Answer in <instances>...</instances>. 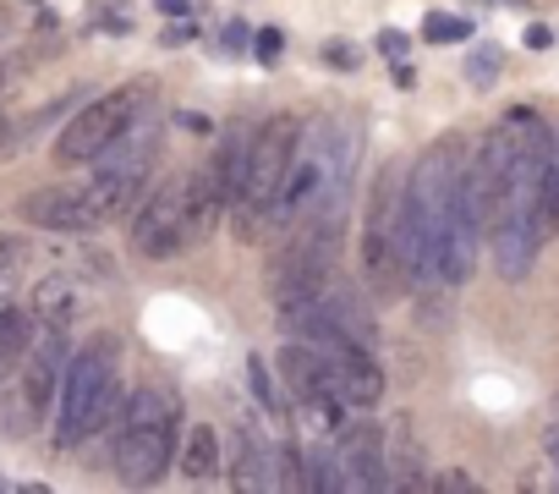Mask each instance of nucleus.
<instances>
[{
  "label": "nucleus",
  "instance_id": "nucleus-26",
  "mask_svg": "<svg viewBox=\"0 0 559 494\" xmlns=\"http://www.w3.org/2000/svg\"><path fill=\"white\" fill-rule=\"evenodd\" d=\"M159 12H165V17H187L192 0H159Z\"/></svg>",
  "mask_w": 559,
  "mask_h": 494
},
{
  "label": "nucleus",
  "instance_id": "nucleus-1",
  "mask_svg": "<svg viewBox=\"0 0 559 494\" xmlns=\"http://www.w3.org/2000/svg\"><path fill=\"white\" fill-rule=\"evenodd\" d=\"M548 165H554V138L548 127H532L526 143L515 149V165L504 176V192L493 203L488 236H493V264L504 281H526L532 259H537V242L548 231L543 214V192H548Z\"/></svg>",
  "mask_w": 559,
  "mask_h": 494
},
{
  "label": "nucleus",
  "instance_id": "nucleus-28",
  "mask_svg": "<svg viewBox=\"0 0 559 494\" xmlns=\"http://www.w3.org/2000/svg\"><path fill=\"white\" fill-rule=\"evenodd\" d=\"M439 483H444V489H472V478H466V472H444Z\"/></svg>",
  "mask_w": 559,
  "mask_h": 494
},
{
  "label": "nucleus",
  "instance_id": "nucleus-17",
  "mask_svg": "<svg viewBox=\"0 0 559 494\" xmlns=\"http://www.w3.org/2000/svg\"><path fill=\"white\" fill-rule=\"evenodd\" d=\"M181 472L187 478H214L219 472V428L209 423H192L187 439H181Z\"/></svg>",
  "mask_w": 559,
  "mask_h": 494
},
{
  "label": "nucleus",
  "instance_id": "nucleus-15",
  "mask_svg": "<svg viewBox=\"0 0 559 494\" xmlns=\"http://www.w3.org/2000/svg\"><path fill=\"white\" fill-rule=\"evenodd\" d=\"M252 138H258V121H230V127L219 132V154L209 160L230 203H236V192H241V181H247V160H252Z\"/></svg>",
  "mask_w": 559,
  "mask_h": 494
},
{
  "label": "nucleus",
  "instance_id": "nucleus-23",
  "mask_svg": "<svg viewBox=\"0 0 559 494\" xmlns=\"http://www.w3.org/2000/svg\"><path fill=\"white\" fill-rule=\"evenodd\" d=\"M252 50H258V61H274V56H280V34H274V28H263V34L252 39Z\"/></svg>",
  "mask_w": 559,
  "mask_h": 494
},
{
  "label": "nucleus",
  "instance_id": "nucleus-20",
  "mask_svg": "<svg viewBox=\"0 0 559 494\" xmlns=\"http://www.w3.org/2000/svg\"><path fill=\"white\" fill-rule=\"evenodd\" d=\"M324 61H330L335 72H357V45H346V39H330V45H324Z\"/></svg>",
  "mask_w": 559,
  "mask_h": 494
},
{
  "label": "nucleus",
  "instance_id": "nucleus-18",
  "mask_svg": "<svg viewBox=\"0 0 559 494\" xmlns=\"http://www.w3.org/2000/svg\"><path fill=\"white\" fill-rule=\"evenodd\" d=\"M423 39H433V45H461V39H472V23H466V17H450V12H433V17L423 23Z\"/></svg>",
  "mask_w": 559,
  "mask_h": 494
},
{
  "label": "nucleus",
  "instance_id": "nucleus-22",
  "mask_svg": "<svg viewBox=\"0 0 559 494\" xmlns=\"http://www.w3.org/2000/svg\"><path fill=\"white\" fill-rule=\"evenodd\" d=\"M252 390H258V401H263L269 412H280V407H274V390H269V374H263V357H252Z\"/></svg>",
  "mask_w": 559,
  "mask_h": 494
},
{
  "label": "nucleus",
  "instance_id": "nucleus-10",
  "mask_svg": "<svg viewBox=\"0 0 559 494\" xmlns=\"http://www.w3.org/2000/svg\"><path fill=\"white\" fill-rule=\"evenodd\" d=\"M395 214H401V187L395 176L379 181L373 203H368V231H362V264H368V281H395Z\"/></svg>",
  "mask_w": 559,
  "mask_h": 494
},
{
  "label": "nucleus",
  "instance_id": "nucleus-30",
  "mask_svg": "<svg viewBox=\"0 0 559 494\" xmlns=\"http://www.w3.org/2000/svg\"><path fill=\"white\" fill-rule=\"evenodd\" d=\"M0 89H7V72H0Z\"/></svg>",
  "mask_w": 559,
  "mask_h": 494
},
{
  "label": "nucleus",
  "instance_id": "nucleus-29",
  "mask_svg": "<svg viewBox=\"0 0 559 494\" xmlns=\"http://www.w3.org/2000/svg\"><path fill=\"white\" fill-rule=\"evenodd\" d=\"M0 149H7V132H0Z\"/></svg>",
  "mask_w": 559,
  "mask_h": 494
},
{
  "label": "nucleus",
  "instance_id": "nucleus-12",
  "mask_svg": "<svg viewBox=\"0 0 559 494\" xmlns=\"http://www.w3.org/2000/svg\"><path fill=\"white\" fill-rule=\"evenodd\" d=\"M280 374H286V385H292V396L302 401V407H313L319 412V423H341V401L330 396V379H324V357L308 346V341H292L286 352H280Z\"/></svg>",
  "mask_w": 559,
  "mask_h": 494
},
{
  "label": "nucleus",
  "instance_id": "nucleus-16",
  "mask_svg": "<svg viewBox=\"0 0 559 494\" xmlns=\"http://www.w3.org/2000/svg\"><path fill=\"white\" fill-rule=\"evenodd\" d=\"M28 346H34V314H23V308H0V390L17 379Z\"/></svg>",
  "mask_w": 559,
  "mask_h": 494
},
{
  "label": "nucleus",
  "instance_id": "nucleus-25",
  "mask_svg": "<svg viewBox=\"0 0 559 494\" xmlns=\"http://www.w3.org/2000/svg\"><path fill=\"white\" fill-rule=\"evenodd\" d=\"M526 45H532V50H548V45H554V34H548L543 23H532V28H526Z\"/></svg>",
  "mask_w": 559,
  "mask_h": 494
},
{
  "label": "nucleus",
  "instance_id": "nucleus-4",
  "mask_svg": "<svg viewBox=\"0 0 559 494\" xmlns=\"http://www.w3.org/2000/svg\"><path fill=\"white\" fill-rule=\"evenodd\" d=\"M302 132H308V121L292 116V110H280V116L258 121L252 160H247V181H241V192H236V203H230L236 236H241V242H252V236L269 225V203H274L280 181H286V170H292V160H297Z\"/></svg>",
  "mask_w": 559,
  "mask_h": 494
},
{
  "label": "nucleus",
  "instance_id": "nucleus-2",
  "mask_svg": "<svg viewBox=\"0 0 559 494\" xmlns=\"http://www.w3.org/2000/svg\"><path fill=\"white\" fill-rule=\"evenodd\" d=\"M121 407H127V396H121V385H116V341H94L88 352L67 357L56 445H61V450H72V445H83L88 434L116 428Z\"/></svg>",
  "mask_w": 559,
  "mask_h": 494
},
{
  "label": "nucleus",
  "instance_id": "nucleus-8",
  "mask_svg": "<svg viewBox=\"0 0 559 494\" xmlns=\"http://www.w3.org/2000/svg\"><path fill=\"white\" fill-rule=\"evenodd\" d=\"M335 132H341L335 121H324V127H308V132H302L297 160H292L286 181H280L274 203H269V225H292V220H302V209L324 192L330 165H335Z\"/></svg>",
  "mask_w": 559,
  "mask_h": 494
},
{
  "label": "nucleus",
  "instance_id": "nucleus-11",
  "mask_svg": "<svg viewBox=\"0 0 559 494\" xmlns=\"http://www.w3.org/2000/svg\"><path fill=\"white\" fill-rule=\"evenodd\" d=\"M23 220L39 225V231H67V236L105 225V220L94 214L83 181H78V187H39V192H28V198H23Z\"/></svg>",
  "mask_w": 559,
  "mask_h": 494
},
{
  "label": "nucleus",
  "instance_id": "nucleus-27",
  "mask_svg": "<svg viewBox=\"0 0 559 494\" xmlns=\"http://www.w3.org/2000/svg\"><path fill=\"white\" fill-rule=\"evenodd\" d=\"M241 45H247V34H241V28L230 23V28H225V50H241Z\"/></svg>",
  "mask_w": 559,
  "mask_h": 494
},
{
  "label": "nucleus",
  "instance_id": "nucleus-24",
  "mask_svg": "<svg viewBox=\"0 0 559 494\" xmlns=\"http://www.w3.org/2000/svg\"><path fill=\"white\" fill-rule=\"evenodd\" d=\"M379 50H384L390 61H406V39H401V34H379Z\"/></svg>",
  "mask_w": 559,
  "mask_h": 494
},
{
  "label": "nucleus",
  "instance_id": "nucleus-6",
  "mask_svg": "<svg viewBox=\"0 0 559 494\" xmlns=\"http://www.w3.org/2000/svg\"><path fill=\"white\" fill-rule=\"evenodd\" d=\"M143 105H148V89H143V83L94 99L88 110H78V116L61 127V138H56V160H61V165H94L121 132H132V127L143 121Z\"/></svg>",
  "mask_w": 559,
  "mask_h": 494
},
{
  "label": "nucleus",
  "instance_id": "nucleus-19",
  "mask_svg": "<svg viewBox=\"0 0 559 494\" xmlns=\"http://www.w3.org/2000/svg\"><path fill=\"white\" fill-rule=\"evenodd\" d=\"M466 78H472L477 89H493V78H499V50H493V45H483V50L466 61Z\"/></svg>",
  "mask_w": 559,
  "mask_h": 494
},
{
  "label": "nucleus",
  "instance_id": "nucleus-9",
  "mask_svg": "<svg viewBox=\"0 0 559 494\" xmlns=\"http://www.w3.org/2000/svg\"><path fill=\"white\" fill-rule=\"evenodd\" d=\"M319 357H324V379H330V396L346 407V412H362L384 396V368L373 363V352L362 341H346V336H324V341H308Z\"/></svg>",
  "mask_w": 559,
  "mask_h": 494
},
{
  "label": "nucleus",
  "instance_id": "nucleus-7",
  "mask_svg": "<svg viewBox=\"0 0 559 494\" xmlns=\"http://www.w3.org/2000/svg\"><path fill=\"white\" fill-rule=\"evenodd\" d=\"M192 242H198V225H192L187 176L138 198V209H132V247L143 259H170V254H181V247H192Z\"/></svg>",
  "mask_w": 559,
  "mask_h": 494
},
{
  "label": "nucleus",
  "instance_id": "nucleus-13",
  "mask_svg": "<svg viewBox=\"0 0 559 494\" xmlns=\"http://www.w3.org/2000/svg\"><path fill=\"white\" fill-rule=\"evenodd\" d=\"M335 456H341L352 489H384V483H390V472H384V434H379V428H368V423L346 428Z\"/></svg>",
  "mask_w": 559,
  "mask_h": 494
},
{
  "label": "nucleus",
  "instance_id": "nucleus-3",
  "mask_svg": "<svg viewBox=\"0 0 559 494\" xmlns=\"http://www.w3.org/2000/svg\"><path fill=\"white\" fill-rule=\"evenodd\" d=\"M176 417L181 407L165 390H138L116 417V472L121 483H159L176 461Z\"/></svg>",
  "mask_w": 559,
  "mask_h": 494
},
{
  "label": "nucleus",
  "instance_id": "nucleus-5",
  "mask_svg": "<svg viewBox=\"0 0 559 494\" xmlns=\"http://www.w3.org/2000/svg\"><path fill=\"white\" fill-rule=\"evenodd\" d=\"M154 160H159V138H154V127H132V138L121 132L94 165H88V181H83V192H88V203H94V214L99 220H121V214H132V198H143L148 192V176H154Z\"/></svg>",
  "mask_w": 559,
  "mask_h": 494
},
{
  "label": "nucleus",
  "instance_id": "nucleus-14",
  "mask_svg": "<svg viewBox=\"0 0 559 494\" xmlns=\"http://www.w3.org/2000/svg\"><path fill=\"white\" fill-rule=\"evenodd\" d=\"M23 390H28V407L34 412H45L50 401H56V390H61V374H67V341H61V330H50L45 341H34L28 346V357H23Z\"/></svg>",
  "mask_w": 559,
  "mask_h": 494
},
{
  "label": "nucleus",
  "instance_id": "nucleus-21",
  "mask_svg": "<svg viewBox=\"0 0 559 494\" xmlns=\"http://www.w3.org/2000/svg\"><path fill=\"white\" fill-rule=\"evenodd\" d=\"M543 214H548V225L559 231V149H554V165H548V192H543Z\"/></svg>",
  "mask_w": 559,
  "mask_h": 494
}]
</instances>
